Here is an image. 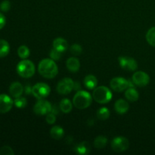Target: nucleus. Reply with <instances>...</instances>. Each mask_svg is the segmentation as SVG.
I'll list each match as a JSON object with an SVG mask.
<instances>
[{"mask_svg":"<svg viewBox=\"0 0 155 155\" xmlns=\"http://www.w3.org/2000/svg\"><path fill=\"white\" fill-rule=\"evenodd\" d=\"M38 71L42 77L47 79H52L57 76L58 68L54 60L45 58L41 61L38 65Z\"/></svg>","mask_w":155,"mask_h":155,"instance_id":"1","label":"nucleus"},{"mask_svg":"<svg viewBox=\"0 0 155 155\" xmlns=\"http://www.w3.org/2000/svg\"><path fill=\"white\" fill-rule=\"evenodd\" d=\"M74 105L78 109H86L92 104V96L86 91H78L73 98Z\"/></svg>","mask_w":155,"mask_h":155,"instance_id":"2","label":"nucleus"},{"mask_svg":"<svg viewBox=\"0 0 155 155\" xmlns=\"http://www.w3.org/2000/svg\"><path fill=\"white\" fill-rule=\"evenodd\" d=\"M92 97L99 104H106L111 100L112 93L106 86H98L94 89Z\"/></svg>","mask_w":155,"mask_h":155,"instance_id":"3","label":"nucleus"},{"mask_svg":"<svg viewBox=\"0 0 155 155\" xmlns=\"http://www.w3.org/2000/svg\"><path fill=\"white\" fill-rule=\"evenodd\" d=\"M17 72L24 78H30L35 74V66L32 61L26 59L20 61L17 66Z\"/></svg>","mask_w":155,"mask_h":155,"instance_id":"4","label":"nucleus"},{"mask_svg":"<svg viewBox=\"0 0 155 155\" xmlns=\"http://www.w3.org/2000/svg\"><path fill=\"white\" fill-rule=\"evenodd\" d=\"M50 93V87L44 83H39L33 86L32 94L37 99H44L48 96Z\"/></svg>","mask_w":155,"mask_h":155,"instance_id":"5","label":"nucleus"},{"mask_svg":"<svg viewBox=\"0 0 155 155\" xmlns=\"http://www.w3.org/2000/svg\"><path fill=\"white\" fill-rule=\"evenodd\" d=\"M52 107L51 104L46 100L39 99L33 107V111L36 115L43 116L51 112Z\"/></svg>","mask_w":155,"mask_h":155,"instance_id":"6","label":"nucleus"},{"mask_svg":"<svg viewBox=\"0 0 155 155\" xmlns=\"http://www.w3.org/2000/svg\"><path fill=\"white\" fill-rule=\"evenodd\" d=\"M74 82L70 78H64L57 85V91L61 95H68L74 89Z\"/></svg>","mask_w":155,"mask_h":155,"instance_id":"7","label":"nucleus"},{"mask_svg":"<svg viewBox=\"0 0 155 155\" xmlns=\"http://www.w3.org/2000/svg\"><path fill=\"white\" fill-rule=\"evenodd\" d=\"M111 148L116 152H123L129 148V141L123 136L114 138L111 142Z\"/></svg>","mask_w":155,"mask_h":155,"instance_id":"8","label":"nucleus"},{"mask_svg":"<svg viewBox=\"0 0 155 155\" xmlns=\"http://www.w3.org/2000/svg\"><path fill=\"white\" fill-rule=\"evenodd\" d=\"M110 87L114 91L120 92L129 87V81L123 77H115L110 83Z\"/></svg>","mask_w":155,"mask_h":155,"instance_id":"9","label":"nucleus"},{"mask_svg":"<svg viewBox=\"0 0 155 155\" xmlns=\"http://www.w3.org/2000/svg\"><path fill=\"white\" fill-rule=\"evenodd\" d=\"M133 82L136 86L144 87L149 83L150 77L148 74L143 72V71H137L133 74Z\"/></svg>","mask_w":155,"mask_h":155,"instance_id":"10","label":"nucleus"},{"mask_svg":"<svg viewBox=\"0 0 155 155\" xmlns=\"http://www.w3.org/2000/svg\"><path fill=\"white\" fill-rule=\"evenodd\" d=\"M118 61H119L120 66L126 71H134L138 68L137 62L132 58L120 57Z\"/></svg>","mask_w":155,"mask_h":155,"instance_id":"11","label":"nucleus"},{"mask_svg":"<svg viewBox=\"0 0 155 155\" xmlns=\"http://www.w3.org/2000/svg\"><path fill=\"white\" fill-rule=\"evenodd\" d=\"M14 101L8 95L5 94L0 95V113H8L12 109Z\"/></svg>","mask_w":155,"mask_h":155,"instance_id":"12","label":"nucleus"},{"mask_svg":"<svg viewBox=\"0 0 155 155\" xmlns=\"http://www.w3.org/2000/svg\"><path fill=\"white\" fill-rule=\"evenodd\" d=\"M9 92L12 97L15 98H18V97H21L24 92V87L18 82H15L9 87Z\"/></svg>","mask_w":155,"mask_h":155,"instance_id":"13","label":"nucleus"},{"mask_svg":"<svg viewBox=\"0 0 155 155\" xmlns=\"http://www.w3.org/2000/svg\"><path fill=\"white\" fill-rule=\"evenodd\" d=\"M129 104L127 101L124 99H118L114 104V109L119 114H126L129 110Z\"/></svg>","mask_w":155,"mask_h":155,"instance_id":"14","label":"nucleus"},{"mask_svg":"<svg viewBox=\"0 0 155 155\" xmlns=\"http://www.w3.org/2000/svg\"><path fill=\"white\" fill-rule=\"evenodd\" d=\"M66 66L67 68L68 69V71H71L72 73L77 72L80 69V61L77 58L71 57L67 60L66 62Z\"/></svg>","mask_w":155,"mask_h":155,"instance_id":"15","label":"nucleus"},{"mask_svg":"<svg viewBox=\"0 0 155 155\" xmlns=\"http://www.w3.org/2000/svg\"><path fill=\"white\" fill-rule=\"evenodd\" d=\"M52 45L54 48L61 51V52H64V51H66L67 48H68V44L64 39L59 37L56 38V39L53 41Z\"/></svg>","mask_w":155,"mask_h":155,"instance_id":"16","label":"nucleus"},{"mask_svg":"<svg viewBox=\"0 0 155 155\" xmlns=\"http://www.w3.org/2000/svg\"><path fill=\"white\" fill-rule=\"evenodd\" d=\"M125 97L130 101H136L139 98V92L134 87H128L125 92Z\"/></svg>","mask_w":155,"mask_h":155,"instance_id":"17","label":"nucleus"},{"mask_svg":"<svg viewBox=\"0 0 155 155\" xmlns=\"http://www.w3.org/2000/svg\"><path fill=\"white\" fill-rule=\"evenodd\" d=\"M64 134V130L61 127H58V126H54L50 130V135H51V138L56 139V140H59V139H62Z\"/></svg>","mask_w":155,"mask_h":155,"instance_id":"18","label":"nucleus"},{"mask_svg":"<svg viewBox=\"0 0 155 155\" xmlns=\"http://www.w3.org/2000/svg\"><path fill=\"white\" fill-rule=\"evenodd\" d=\"M98 80L94 75H88L84 79V84L89 89H93L96 87Z\"/></svg>","mask_w":155,"mask_h":155,"instance_id":"19","label":"nucleus"},{"mask_svg":"<svg viewBox=\"0 0 155 155\" xmlns=\"http://www.w3.org/2000/svg\"><path fill=\"white\" fill-rule=\"evenodd\" d=\"M91 146L89 142H83L77 146V152L81 155H86L90 152Z\"/></svg>","mask_w":155,"mask_h":155,"instance_id":"20","label":"nucleus"},{"mask_svg":"<svg viewBox=\"0 0 155 155\" xmlns=\"http://www.w3.org/2000/svg\"><path fill=\"white\" fill-rule=\"evenodd\" d=\"M60 109L63 113H70L72 110V103L68 98H64L60 102Z\"/></svg>","mask_w":155,"mask_h":155,"instance_id":"21","label":"nucleus"},{"mask_svg":"<svg viewBox=\"0 0 155 155\" xmlns=\"http://www.w3.org/2000/svg\"><path fill=\"white\" fill-rule=\"evenodd\" d=\"M10 45L5 39H0V58H4L8 54Z\"/></svg>","mask_w":155,"mask_h":155,"instance_id":"22","label":"nucleus"},{"mask_svg":"<svg viewBox=\"0 0 155 155\" xmlns=\"http://www.w3.org/2000/svg\"><path fill=\"white\" fill-rule=\"evenodd\" d=\"M107 138L102 136H99L95 138V140H94V146L98 149H101V148L105 147V145H107Z\"/></svg>","mask_w":155,"mask_h":155,"instance_id":"23","label":"nucleus"},{"mask_svg":"<svg viewBox=\"0 0 155 155\" xmlns=\"http://www.w3.org/2000/svg\"><path fill=\"white\" fill-rule=\"evenodd\" d=\"M146 40L149 45L155 47V27H151L146 33Z\"/></svg>","mask_w":155,"mask_h":155,"instance_id":"24","label":"nucleus"},{"mask_svg":"<svg viewBox=\"0 0 155 155\" xmlns=\"http://www.w3.org/2000/svg\"><path fill=\"white\" fill-rule=\"evenodd\" d=\"M110 116V111L107 107H101L97 111V117L101 120H105L108 119Z\"/></svg>","mask_w":155,"mask_h":155,"instance_id":"25","label":"nucleus"},{"mask_svg":"<svg viewBox=\"0 0 155 155\" xmlns=\"http://www.w3.org/2000/svg\"><path fill=\"white\" fill-rule=\"evenodd\" d=\"M18 54L21 59H26L30 55V49L26 45H21L18 49Z\"/></svg>","mask_w":155,"mask_h":155,"instance_id":"26","label":"nucleus"},{"mask_svg":"<svg viewBox=\"0 0 155 155\" xmlns=\"http://www.w3.org/2000/svg\"><path fill=\"white\" fill-rule=\"evenodd\" d=\"M14 104H15V105L18 108H24V107L27 106V101L25 98L18 97V98H15V101H14Z\"/></svg>","mask_w":155,"mask_h":155,"instance_id":"27","label":"nucleus"},{"mask_svg":"<svg viewBox=\"0 0 155 155\" xmlns=\"http://www.w3.org/2000/svg\"><path fill=\"white\" fill-rule=\"evenodd\" d=\"M62 53L61 51H58V50L55 49V48H53L50 51V58H51L52 60L54 61H58L59 59H61L62 56Z\"/></svg>","mask_w":155,"mask_h":155,"instance_id":"28","label":"nucleus"},{"mask_svg":"<svg viewBox=\"0 0 155 155\" xmlns=\"http://www.w3.org/2000/svg\"><path fill=\"white\" fill-rule=\"evenodd\" d=\"M70 51H71V52L74 55L77 56L80 55V54H81L83 49H82V47L80 45H79V44H74V45L71 47V48H70Z\"/></svg>","mask_w":155,"mask_h":155,"instance_id":"29","label":"nucleus"},{"mask_svg":"<svg viewBox=\"0 0 155 155\" xmlns=\"http://www.w3.org/2000/svg\"><path fill=\"white\" fill-rule=\"evenodd\" d=\"M15 152L9 146H4L0 148V155H14Z\"/></svg>","mask_w":155,"mask_h":155,"instance_id":"30","label":"nucleus"},{"mask_svg":"<svg viewBox=\"0 0 155 155\" xmlns=\"http://www.w3.org/2000/svg\"><path fill=\"white\" fill-rule=\"evenodd\" d=\"M11 8V3L10 2L8 1V0H5V1L2 2V3L0 4V10L2 11V12H8L9 11Z\"/></svg>","mask_w":155,"mask_h":155,"instance_id":"31","label":"nucleus"},{"mask_svg":"<svg viewBox=\"0 0 155 155\" xmlns=\"http://www.w3.org/2000/svg\"><path fill=\"white\" fill-rule=\"evenodd\" d=\"M45 120L48 124H54L56 121V116L54 113L52 112H50L48 114H46V118H45Z\"/></svg>","mask_w":155,"mask_h":155,"instance_id":"32","label":"nucleus"},{"mask_svg":"<svg viewBox=\"0 0 155 155\" xmlns=\"http://www.w3.org/2000/svg\"><path fill=\"white\" fill-rule=\"evenodd\" d=\"M5 23H6L5 18V16L2 15V14L0 13V30H2V29L5 27Z\"/></svg>","mask_w":155,"mask_h":155,"instance_id":"33","label":"nucleus"}]
</instances>
